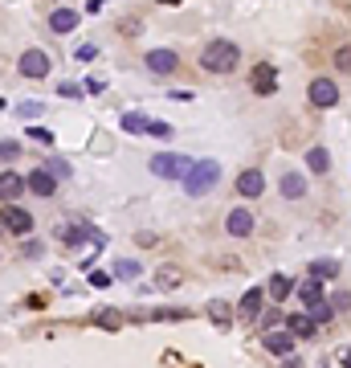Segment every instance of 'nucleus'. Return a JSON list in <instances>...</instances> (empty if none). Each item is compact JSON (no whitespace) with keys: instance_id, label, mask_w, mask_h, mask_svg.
I'll use <instances>...</instances> for the list:
<instances>
[{"instance_id":"obj_1","label":"nucleus","mask_w":351,"mask_h":368,"mask_svg":"<svg viewBox=\"0 0 351 368\" xmlns=\"http://www.w3.org/2000/svg\"><path fill=\"white\" fill-rule=\"evenodd\" d=\"M241 66V49L233 41H225V37H216L209 46L200 49V70L205 74H233Z\"/></svg>"},{"instance_id":"obj_2","label":"nucleus","mask_w":351,"mask_h":368,"mask_svg":"<svg viewBox=\"0 0 351 368\" xmlns=\"http://www.w3.org/2000/svg\"><path fill=\"white\" fill-rule=\"evenodd\" d=\"M184 180V193L188 196H205L221 180V164L216 160H200V164H188V172L180 176Z\"/></svg>"},{"instance_id":"obj_3","label":"nucleus","mask_w":351,"mask_h":368,"mask_svg":"<svg viewBox=\"0 0 351 368\" xmlns=\"http://www.w3.org/2000/svg\"><path fill=\"white\" fill-rule=\"evenodd\" d=\"M188 164H192L188 156H172V151H164V156H151V164H147V168L156 172L160 180H180V176L188 172Z\"/></svg>"},{"instance_id":"obj_4","label":"nucleus","mask_w":351,"mask_h":368,"mask_svg":"<svg viewBox=\"0 0 351 368\" xmlns=\"http://www.w3.org/2000/svg\"><path fill=\"white\" fill-rule=\"evenodd\" d=\"M0 229H8V233L25 238V233H33V217L25 213L21 205H13V200H8V205L0 209Z\"/></svg>"},{"instance_id":"obj_5","label":"nucleus","mask_w":351,"mask_h":368,"mask_svg":"<svg viewBox=\"0 0 351 368\" xmlns=\"http://www.w3.org/2000/svg\"><path fill=\"white\" fill-rule=\"evenodd\" d=\"M306 98H310V107H319V111H331V107L339 102V86H335L331 78H315V82L306 86Z\"/></svg>"},{"instance_id":"obj_6","label":"nucleus","mask_w":351,"mask_h":368,"mask_svg":"<svg viewBox=\"0 0 351 368\" xmlns=\"http://www.w3.org/2000/svg\"><path fill=\"white\" fill-rule=\"evenodd\" d=\"M249 86H254V95H274L278 90V70L270 66V62H258L254 70H249Z\"/></svg>"},{"instance_id":"obj_7","label":"nucleus","mask_w":351,"mask_h":368,"mask_svg":"<svg viewBox=\"0 0 351 368\" xmlns=\"http://www.w3.org/2000/svg\"><path fill=\"white\" fill-rule=\"evenodd\" d=\"M17 70H21L25 78H46L49 74V53L46 49H25L21 62H17Z\"/></svg>"},{"instance_id":"obj_8","label":"nucleus","mask_w":351,"mask_h":368,"mask_svg":"<svg viewBox=\"0 0 351 368\" xmlns=\"http://www.w3.org/2000/svg\"><path fill=\"white\" fill-rule=\"evenodd\" d=\"M225 233H229V238H249V233H254V213H249V209H233V213L225 217Z\"/></svg>"},{"instance_id":"obj_9","label":"nucleus","mask_w":351,"mask_h":368,"mask_svg":"<svg viewBox=\"0 0 351 368\" xmlns=\"http://www.w3.org/2000/svg\"><path fill=\"white\" fill-rule=\"evenodd\" d=\"M261 299H266V291H258V287H249V291L237 299V315L245 319V323H254V319L261 315Z\"/></svg>"},{"instance_id":"obj_10","label":"nucleus","mask_w":351,"mask_h":368,"mask_svg":"<svg viewBox=\"0 0 351 368\" xmlns=\"http://www.w3.org/2000/svg\"><path fill=\"white\" fill-rule=\"evenodd\" d=\"M261 343H266V352H274V356H290V352H294V332H266Z\"/></svg>"},{"instance_id":"obj_11","label":"nucleus","mask_w":351,"mask_h":368,"mask_svg":"<svg viewBox=\"0 0 351 368\" xmlns=\"http://www.w3.org/2000/svg\"><path fill=\"white\" fill-rule=\"evenodd\" d=\"M176 66H180V57H176L172 49H151V53H147V70L151 74H172Z\"/></svg>"},{"instance_id":"obj_12","label":"nucleus","mask_w":351,"mask_h":368,"mask_svg":"<svg viewBox=\"0 0 351 368\" xmlns=\"http://www.w3.org/2000/svg\"><path fill=\"white\" fill-rule=\"evenodd\" d=\"M25 189H33L37 196H53V189H57V176H53L49 168H37L29 180H25Z\"/></svg>"},{"instance_id":"obj_13","label":"nucleus","mask_w":351,"mask_h":368,"mask_svg":"<svg viewBox=\"0 0 351 368\" xmlns=\"http://www.w3.org/2000/svg\"><path fill=\"white\" fill-rule=\"evenodd\" d=\"M278 189H282L286 200H303V196H306V176H303V172H286Z\"/></svg>"},{"instance_id":"obj_14","label":"nucleus","mask_w":351,"mask_h":368,"mask_svg":"<svg viewBox=\"0 0 351 368\" xmlns=\"http://www.w3.org/2000/svg\"><path fill=\"white\" fill-rule=\"evenodd\" d=\"M261 189H266V180H261L258 168H249V172H241V176H237V193H241V196H249V200H254V196H261Z\"/></svg>"},{"instance_id":"obj_15","label":"nucleus","mask_w":351,"mask_h":368,"mask_svg":"<svg viewBox=\"0 0 351 368\" xmlns=\"http://www.w3.org/2000/svg\"><path fill=\"white\" fill-rule=\"evenodd\" d=\"M25 193L21 172H0V200H17Z\"/></svg>"},{"instance_id":"obj_16","label":"nucleus","mask_w":351,"mask_h":368,"mask_svg":"<svg viewBox=\"0 0 351 368\" xmlns=\"http://www.w3.org/2000/svg\"><path fill=\"white\" fill-rule=\"evenodd\" d=\"M209 319L221 327V332H229V327H233V307H229L225 299H212L209 303Z\"/></svg>"},{"instance_id":"obj_17","label":"nucleus","mask_w":351,"mask_h":368,"mask_svg":"<svg viewBox=\"0 0 351 368\" xmlns=\"http://www.w3.org/2000/svg\"><path fill=\"white\" fill-rule=\"evenodd\" d=\"M286 327L294 332V340H310L319 323H315V319H310V315H290V319H286Z\"/></svg>"},{"instance_id":"obj_18","label":"nucleus","mask_w":351,"mask_h":368,"mask_svg":"<svg viewBox=\"0 0 351 368\" xmlns=\"http://www.w3.org/2000/svg\"><path fill=\"white\" fill-rule=\"evenodd\" d=\"M49 25H53V33H70V29H78V13L74 8H53Z\"/></svg>"},{"instance_id":"obj_19","label":"nucleus","mask_w":351,"mask_h":368,"mask_svg":"<svg viewBox=\"0 0 351 368\" xmlns=\"http://www.w3.org/2000/svg\"><path fill=\"white\" fill-rule=\"evenodd\" d=\"M298 294H303L306 307H310V303H319V299H327V294H323V278H315V274H310L303 287H298Z\"/></svg>"},{"instance_id":"obj_20","label":"nucleus","mask_w":351,"mask_h":368,"mask_svg":"<svg viewBox=\"0 0 351 368\" xmlns=\"http://www.w3.org/2000/svg\"><path fill=\"white\" fill-rule=\"evenodd\" d=\"M306 168H315V172H331V156H327V147H310V151H306Z\"/></svg>"},{"instance_id":"obj_21","label":"nucleus","mask_w":351,"mask_h":368,"mask_svg":"<svg viewBox=\"0 0 351 368\" xmlns=\"http://www.w3.org/2000/svg\"><path fill=\"white\" fill-rule=\"evenodd\" d=\"M266 291H270V299H286V294L294 291V278H286V274H274Z\"/></svg>"},{"instance_id":"obj_22","label":"nucleus","mask_w":351,"mask_h":368,"mask_svg":"<svg viewBox=\"0 0 351 368\" xmlns=\"http://www.w3.org/2000/svg\"><path fill=\"white\" fill-rule=\"evenodd\" d=\"M310 274L327 282V278H335V274H339V262H335V258H319V262H310Z\"/></svg>"},{"instance_id":"obj_23","label":"nucleus","mask_w":351,"mask_h":368,"mask_svg":"<svg viewBox=\"0 0 351 368\" xmlns=\"http://www.w3.org/2000/svg\"><path fill=\"white\" fill-rule=\"evenodd\" d=\"M94 323H98V327H106V332H118V327H123V315H118L115 307H102V311L94 315Z\"/></svg>"},{"instance_id":"obj_24","label":"nucleus","mask_w":351,"mask_h":368,"mask_svg":"<svg viewBox=\"0 0 351 368\" xmlns=\"http://www.w3.org/2000/svg\"><path fill=\"white\" fill-rule=\"evenodd\" d=\"M306 315L315 319V323H327V319L335 315V307H331L327 299H319V303H310V307H306Z\"/></svg>"},{"instance_id":"obj_25","label":"nucleus","mask_w":351,"mask_h":368,"mask_svg":"<svg viewBox=\"0 0 351 368\" xmlns=\"http://www.w3.org/2000/svg\"><path fill=\"white\" fill-rule=\"evenodd\" d=\"M180 278H184V274H180L176 266H160L156 270V282H160V287H180Z\"/></svg>"},{"instance_id":"obj_26","label":"nucleus","mask_w":351,"mask_h":368,"mask_svg":"<svg viewBox=\"0 0 351 368\" xmlns=\"http://www.w3.org/2000/svg\"><path fill=\"white\" fill-rule=\"evenodd\" d=\"M123 131H131V135H147V119L131 111V115H123Z\"/></svg>"},{"instance_id":"obj_27","label":"nucleus","mask_w":351,"mask_h":368,"mask_svg":"<svg viewBox=\"0 0 351 368\" xmlns=\"http://www.w3.org/2000/svg\"><path fill=\"white\" fill-rule=\"evenodd\" d=\"M147 135H151V139H172V123L147 119Z\"/></svg>"},{"instance_id":"obj_28","label":"nucleus","mask_w":351,"mask_h":368,"mask_svg":"<svg viewBox=\"0 0 351 368\" xmlns=\"http://www.w3.org/2000/svg\"><path fill=\"white\" fill-rule=\"evenodd\" d=\"M335 70H351V41L335 49Z\"/></svg>"},{"instance_id":"obj_29","label":"nucleus","mask_w":351,"mask_h":368,"mask_svg":"<svg viewBox=\"0 0 351 368\" xmlns=\"http://www.w3.org/2000/svg\"><path fill=\"white\" fill-rule=\"evenodd\" d=\"M46 115V102H21V119H41Z\"/></svg>"},{"instance_id":"obj_30","label":"nucleus","mask_w":351,"mask_h":368,"mask_svg":"<svg viewBox=\"0 0 351 368\" xmlns=\"http://www.w3.org/2000/svg\"><path fill=\"white\" fill-rule=\"evenodd\" d=\"M86 233H90V229H82V225H70V229L62 233V242H66V245H78L82 238H86Z\"/></svg>"},{"instance_id":"obj_31","label":"nucleus","mask_w":351,"mask_h":368,"mask_svg":"<svg viewBox=\"0 0 351 368\" xmlns=\"http://www.w3.org/2000/svg\"><path fill=\"white\" fill-rule=\"evenodd\" d=\"M115 274H118V278H139V262H131V258H127V262H118V266H115Z\"/></svg>"},{"instance_id":"obj_32","label":"nucleus","mask_w":351,"mask_h":368,"mask_svg":"<svg viewBox=\"0 0 351 368\" xmlns=\"http://www.w3.org/2000/svg\"><path fill=\"white\" fill-rule=\"evenodd\" d=\"M29 139H37V144H53V131H49V127H29Z\"/></svg>"},{"instance_id":"obj_33","label":"nucleus","mask_w":351,"mask_h":368,"mask_svg":"<svg viewBox=\"0 0 351 368\" xmlns=\"http://www.w3.org/2000/svg\"><path fill=\"white\" fill-rule=\"evenodd\" d=\"M57 95H62V98H82V86H74V82H62V86H57Z\"/></svg>"},{"instance_id":"obj_34","label":"nucleus","mask_w":351,"mask_h":368,"mask_svg":"<svg viewBox=\"0 0 351 368\" xmlns=\"http://www.w3.org/2000/svg\"><path fill=\"white\" fill-rule=\"evenodd\" d=\"M46 168L53 172V176H66V172H70V164H66V160H49Z\"/></svg>"},{"instance_id":"obj_35","label":"nucleus","mask_w":351,"mask_h":368,"mask_svg":"<svg viewBox=\"0 0 351 368\" xmlns=\"http://www.w3.org/2000/svg\"><path fill=\"white\" fill-rule=\"evenodd\" d=\"M94 53H98L94 46H78V53H74V57H78V62H90Z\"/></svg>"},{"instance_id":"obj_36","label":"nucleus","mask_w":351,"mask_h":368,"mask_svg":"<svg viewBox=\"0 0 351 368\" xmlns=\"http://www.w3.org/2000/svg\"><path fill=\"white\" fill-rule=\"evenodd\" d=\"M90 282H94V287H111V274H102V270H98V274H90Z\"/></svg>"},{"instance_id":"obj_37","label":"nucleus","mask_w":351,"mask_h":368,"mask_svg":"<svg viewBox=\"0 0 351 368\" xmlns=\"http://www.w3.org/2000/svg\"><path fill=\"white\" fill-rule=\"evenodd\" d=\"M335 311H343V307H351V294H335V303H331Z\"/></svg>"},{"instance_id":"obj_38","label":"nucleus","mask_w":351,"mask_h":368,"mask_svg":"<svg viewBox=\"0 0 351 368\" xmlns=\"http://www.w3.org/2000/svg\"><path fill=\"white\" fill-rule=\"evenodd\" d=\"M17 156V144H0V160H13Z\"/></svg>"},{"instance_id":"obj_39","label":"nucleus","mask_w":351,"mask_h":368,"mask_svg":"<svg viewBox=\"0 0 351 368\" xmlns=\"http://www.w3.org/2000/svg\"><path fill=\"white\" fill-rule=\"evenodd\" d=\"M258 319H261V327H274V323H278L282 315H278V311H270V315H258Z\"/></svg>"},{"instance_id":"obj_40","label":"nucleus","mask_w":351,"mask_h":368,"mask_svg":"<svg viewBox=\"0 0 351 368\" xmlns=\"http://www.w3.org/2000/svg\"><path fill=\"white\" fill-rule=\"evenodd\" d=\"M172 102H192V90H172Z\"/></svg>"},{"instance_id":"obj_41","label":"nucleus","mask_w":351,"mask_h":368,"mask_svg":"<svg viewBox=\"0 0 351 368\" xmlns=\"http://www.w3.org/2000/svg\"><path fill=\"white\" fill-rule=\"evenodd\" d=\"M102 4L106 0H86V13H102Z\"/></svg>"},{"instance_id":"obj_42","label":"nucleus","mask_w":351,"mask_h":368,"mask_svg":"<svg viewBox=\"0 0 351 368\" xmlns=\"http://www.w3.org/2000/svg\"><path fill=\"white\" fill-rule=\"evenodd\" d=\"M156 4H167V8H172V4H184V0H156Z\"/></svg>"},{"instance_id":"obj_43","label":"nucleus","mask_w":351,"mask_h":368,"mask_svg":"<svg viewBox=\"0 0 351 368\" xmlns=\"http://www.w3.org/2000/svg\"><path fill=\"white\" fill-rule=\"evenodd\" d=\"M343 364H347V368H351V352H347V356H343Z\"/></svg>"},{"instance_id":"obj_44","label":"nucleus","mask_w":351,"mask_h":368,"mask_svg":"<svg viewBox=\"0 0 351 368\" xmlns=\"http://www.w3.org/2000/svg\"><path fill=\"white\" fill-rule=\"evenodd\" d=\"M4 107H8V102H4V98H0V111H4Z\"/></svg>"}]
</instances>
